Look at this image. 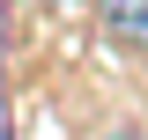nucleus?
Returning a JSON list of instances; mask_svg holds the SVG:
<instances>
[{
	"instance_id": "obj_1",
	"label": "nucleus",
	"mask_w": 148,
	"mask_h": 140,
	"mask_svg": "<svg viewBox=\"0 0 148 140\" xmlns=\"http://www.w3.org/2000/svg\"><path fill=\"white\" fill-rule=\"evenodd\" d=\"M96 30H104V44H119V52H148V0H89Z\"/></svg>"
},
{
	"instance_id": "obj_2",
	"label": "nucleus",
	"mask_w": 148,
	"mask_h": 140,
	"mask_svg": "<svg viewBox=\"0 0 148 140\" xmlns=\"http://www.w3.org/2000/svg\"><path fill=\"white\" fill-rule=\"evenodd\" d=\"M104 140H141V125H111V133H104Z\"/></svg>"
},
{
	"instance_id": "obj_3",
	"label": "nucleus",
	"mask_w": 148,
	"mask_h": 140,
	"mask_svg": "<svg viewBox=\"0 0 148 140\" xmlns=\"http://www.w3.org/2000/svg\"><path fill=\"white\" fill-rule=\"evenodd\" d=\"M52 7H67V0H52Z\"/></svg>"
},
{
	"instance_id": "obj_4",
	"label": "nucleus",
	"mask_w": 148,
	"mask_h": 140,
	"mask_svg": "<svg viewBox=\"0 0 148 140\" xmlns=\"http://www.w3.org/2000/svg\"><path fill=\"white\" fill-rule=\"evenodd\" d=\"M141 59H148V52H141Z\"/></svg>"
}]
</instances>
